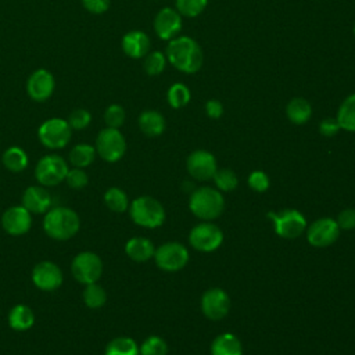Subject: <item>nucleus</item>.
I'll return each instance as SVG.
<instances>
[{"label": "nucleus", "instance_id": "nucleus-1", "mask_svg": "<svg viewBox=\"0 0 355 355\" xmlns=\"http://www.w3.org/2000/svg\"><path fill=\"white\" fill-rule=\"evenodd\" d=\"M168 61L184 73L200 71L204 62V54L198 43L190 36H176L166 46Z\"/></svg>", "mask_w": 355, "mask_h": 355}, {"label": "nucleus", "instance_id": "nucleus-2", "mask_svg": "<svg viewBox=\"0 0 355 355\" xmlns=\"http://www.w3.org/2000/svg\"><path fill=\"white\" fill-rule=\"evenodd\" d=\"M79 215L68 207H51L44 214L43 230L53 240H69L79 232Z\"/></svg>", "mask_w": 355, "mask_h": 355}, {"label": "nucleus", "instance_id": "nucleus-3", "mask_svg": "<svg viewBox=\"0 0 355 355\" xmlns=\"http://www.w3.org/2000/svg\"><path fill=\"white\" fill-rule=\"evenodd\" d=\"M190 211L202 220H212L225 209V198L214 187H198L191 191L189 200Z\"/></svg>", "mask_w": 355, "mask_h": 355}, {"label": "nucleus", "instance_id": "nucleus-4", "mask_svg": "<svg viewBox=\"0 0 355 355\" xmlns=\"http://www.w3.org/2000/svg\"><path fill=\"white\" fill-rule=\"evenodd\" d=\"M129 215L130 219L141 226L154 229L164 223L165 220V209L161 202L150 196H140L135 198L129 204Z\"/></svg>", "mask_w": 355, "mask_h": 355}, {"label": "nucleus", "instance_id": "nucleus-5", "mask_svg": "<svg viewBox=\"0 0 355 355\" xmlns=\"http://www.w3.org/2000/svg\"><path fill=\"white\" fill-rule=\"evenodd\" d=\"M68 171V164L61 155L47 154L36 162L35 178L42 186L51 187L64 182Z\"/></svg>", "mask_w": 355, "mask_h": 355}, {"label": "nucleus", "instance_id": "nucleus-6", "mask_svg": "<svg viewBox=\"0 0 355 355\" xmlns=\"http://www.w3.org/2000/svg\"><path fill=\"white\" fill-rule=\"evenodd\" d=\"M94 148L97 155L105 162H116L125 155L126 140L119 129L104 128L96 137Z\"/></svg>", "mask_w": 355, "mask_h": 355}, {"label": "nucleus", "instance_id": "nucleus-7", "mask_svg": "<svg viewBox=\"0 0 355 355\" xmlns=\"http://www.w3.org/2000/svg\"><path fill=\"white\" fill-rule=\"evenodd\" d=\"M71 273L78 283L83 286L96 283L103 275V261L92 251H82L76 254L71 262Z\"/></svg>", "mask_w": 355, "mask_h": 355}, {"label": "nucleus", "instance_id": "nucleus-8", "mask_svg": "<svg viewBox=\"0 0 355 355\" xmlns=\"http://www.w3.org/2000/svg\"><path fill=\"white\" fill-rule=\"evenodd\" d=\"M72 136V129L68 121L62 118H50L44 121L37 129L39 141L51 150L65 147Z\"/></svg>", "mask_w": 355, "mask_h": 355}, {"label": "nucleus", "instance_id": "nucleus-9", "mask_svg": "<svg viewBox=\"0 0 355 355\" xmlns=\"http://www.w3.org/2000/svg\"><path fill=\"white\" fill-rule=\"evenodd\" d=\"M268 218L273 222L275 232L283 239H297L306 227L305 216L297 209H283L279 212H269Z\"/></svg>", "mask_w": 355, "mask_h": 355}, {"label": "nucleus", "instance_id": "nucleus-10", "mask_svg": "<svg viewBox=\"0 0 355 355\" xmlns=\"http://www.w3.org/2000/svg\"><path fill=\"white\" fill-rule=\"evenodd\" d=\"M154 259L159 269L165 272H178L189 262V251L183 244L169 241L155 248Z\"/></svg>", "mask_w": 355, "mask_h": 355}, {"label": "nucleus", "instance_id": "nucleus-11", "mask_svg": "<svg viewBox=\"0 0 355 355\" xmlns=\"http://www.w3.org/2000/svg\"><path fill=\"white\" fill-rule=\"evenodd\" d=\"M189 241L191 247L200 252H212L222 244L223 233L216 225L204 222L190 230Z\"/></svg>", "mask_w": 355, "mask_h": 355}, {"label": "nucleus", "instance_id": "nucleus-12", "mask_svg": "<svg viewBox=\"0 0 355 355\" xmlns=\"http://www.w3.org/2000/svg\"><path fill=\"white\" fill-rule=\"evenodd\" d=\"M340 230L336 219L320 218L308 226L306 240L313 247H327L338 239Z\"/></svg>", "mask_w": 355, "mask_h": 355}, {"label": "nucleus", "instance_id": "nucleus-13", "mask_svg": "<svg viewBox=\"0 0 355 355\" xmlns=\"http://www.w3.org/2000/svg\"><path fill=\"white\" fill-rule=\"evenodd\" d=\"M64 282L61 268L51 261H40L32 269V283L43 291H54Z\"/></svg>", "mask_w": 355, "mask_h": 355}, {"label": "nucleus", "instance_id": "nucleus-14", "mask_svg": "<svg viewBox=\"0 0 355 355\" xmlns=\"http://www.w3.org/2000/svg\"><path fill=\"white\" fill-rule=\"evenodd\" d=\"M230 309V298L227 293L219 287L207 290L201 297V311L211 320L223 319Z\"/></svg>", "mask_w": 355, "mask_h": 355}, {"label": "nucleus", "instance_id": "nucleus-15", "mask_svg": "<svg viewBox=\"0 0 355 355\" xmlns=\"http://www.w3.org/2000/svg\"><path fill=\"white\" fill-rule=\"evenodd\" d=\"M0 223L7 234L22 236L31 230L32 214L24 205H14L3 212Z\"/></svg>", "mask_w": 355, "mask_h": 355}, {"label": "nucleus", "instance_id": "nucleus-16", "mask_svg": "<svg viewBox=\"0 0 355 355\" xmlns=\"http://www.w3.org/2000/svg\"><path fill=\"white\" fill-rule=\"evenodd\" d=\"M54 87H55V80L53 73L43 68L32 72L26 82L28 96L37 103H43L49 100L53 96Z\"/></svg>", "mask_w": 355, "mask_h": 355}, {"label": "nucleus", "instance_id": "nucleus-17", "mask_svg": "<svg viewBox=\"0 0 355 355\" xmlns=\"http://www.w3.org/2000/svg\"><path fill=\"white\" fill-rule=\"evenodd\" d=\"M186 168L189 173L197 180L212 179L215 172L218 171L214 154L207 150H196L190 153L186 161Z\"/></svg>", "mask_w": 355, "mask_h": 355}, {"label": "nucleus", "instance_id": "nucleus-18", "mask_svg": "<svg viewBox=\"0 0 355 355\" xmlns=\"http://www.w3.org/2000/svg\"><path fill=\"white\" fill-rule=\"evenodd\" d=\"M154 31L162 40H172L182 31V15L171 8H161L154 18Z\"/></svg>", "mask_w": 355, "mask_h": 355}, {"label": "nucleus", "instance_id": "nucleus-19", "mask_svg": "<svg viewBox=\"0 0 355 355\" xmlns=\"http://www.w3.org/2000/svg\"><path fill=\"white\" fill-rule=\"evenodd\" d=\"M22 204L31 214H46L53 204L51 194L44 186H29L22 193Z\"/></svg>", "mask_w": 355, "mask_h": 355}, {"label": "nucleus", "instance_id": "nucleus-20", "mask_svg": "<svg viewBox=\"0 0 355 355\" xmlns=\"http://www.w3.org/2000/svg\"><path fill=\"white\" fill-rule=\"evenodd\" d=\"M122 50L130 58H141L150 51V37L143 31H130L122 37Z\"/></svg>", "mask_w": 355, "mask_h": 355}, {"label": "nucleus", "instance_id": "nucleus-21", "mask_svg": "<svg viewBox=\"0 0 355 355\" xmlns=\"http://www.w3.org/2000/svg\"><path fill=\"white\" fill-rule=\"evenodd\" d=\"M125 252L135 262H147L150 258L154 257L155 248L148 239L136 236L126 241Z\"/></svg>", "mask_w": 355, "mask_h": 355}, {"label": "nucleus", "instance_id": "nucleus-22", "mask_svg": "<svg viewBox=\"0 0 355 355\" xmlns=\"http://www.w3.org/2000/svg\"><path fill=\"white\" fill-rule=\"evenodd\" d=\"M7 320L12 330L26 331L35 324V313L28 305L17 304L10 309Z\"/></svg>", "mask_w": 355, "mask_h": 355}, {"label": "nucleus", "instance_id": "nucleus-23", "mask_svg": "<svg viewBox=\"0 0 355 355\" xmlns=\"http://www.w3.org/2000/svg\"><path fill=\"white\" fill-rule=\"evenodd\" d=\"M139 128L148 137H157L165 130V118L155 110H146L139 116Z\"/></svg>", "mask_w": 355, "mask_h": 355}, {"label": "nucleus", "instance_id": "nucleus-24", "mask_svg": "<svg viewBox=\"0 0 355 355\" xmlns=\"http://www.w3.org/2000/svg\"><path fill=\"white\" fill-rule=\"evenodd\" d=\"M211 355H243V345L234 334L222 333L214 338Z\"/></svg>", "mask_w": 355, "mask_h": 355}, {"label": "nucleus", "instance_id": "nucleus-25", "mask_svg": "<svg viewBox=\"0 0 355 355\" xmlns=\"http://www.w3.org/2000/svg\"><path fill=\"white\" fill-rule=\"evenodd\" d=\"M1 162L7 171L12 173H19L26 169L29 158L24 148L18 146H11L1 154Z\"/></svg>", "mask_w": 355, "mask_h": 355}, {"label": "nucleus", "instance_id": "nucleus-26", "mask_svg": "<svg viewBox=\"0 0 355 355\" xmlns=\"http://www.w3.org/2000/svg\"><path fill=\"white\" fill-rule=\"evenodd\" d=\"M286 115L290 122L295 125H302L309 121L312 115V107L308 100L302 97H294L288 101L286 107Z\"/></svg>", "mask_w": 355, "mask_h": 355}, {"label": "nucleus", "instance_id": "nucleus-27", "mask_svg": "<svg viewBox=\"0 0 355 355\" xmlns=\"http://www.w3.org/2000/svg\"><path fill=\"white\" fill-rule=\"evenodd\" d=\"M337 122L340 129L347 132H355V93L343 100L337 111Z\"/></svg>", "mask_w": 355, "mask_h": 355}, {"label": "nucleus", "instance_id": "nucleus-28", "mask_svg": "<svg viewBox=\"0 0 355 355\" xmlns=\"http://www.w3.org/2000/svg\"><path fill=\"white\" fill-rule=\"evenodd\" d=\"M104 355H139V345L130 337H115L105 345Z\"/></svg>", "mask_w": 355, "mask_h": 355}, {"label": "nucleus", "instance_id": "nucleus-29", "mask_svg": "<svg viewBox=\"0 0 355 355\" xmlns=\"http://www.w3.org/2000/svg\"><path fill=\"white\" fill-rule=\"evenodd\" d=\"M96 155H97V153H96L94 146L80 143V144H76L72 147L68 158H69V162L75 168H86L93 164Z\"/></svg>", "mask_w": 355, "mask_h": 355}, {"label": "nucleus", "instance_id": "nucleus-30", "mask_svg": "<svg viewBox=\"0 0 355 355\" xmlns=\"http://www.w3.org/2000/svg\"><path fill=\"white\" fill-rule=\"evenodd\" d=\"M82 298H83V302H85V305L87 308L98 309V308L105 305V302H107V293L96 282V283H90V284L85 286L83 293H82Z\"/></svg>", "mask_w": 355, "mask_h": 355}, {"label": "nucleus", "instance_id": "nucleus-31", "mask_svg": "<svg viewBox=\"0 0 355 355\" xmlns=\"http://www.w3.org/2000/svg\"><path fill=\"white\" fill-rule=\"evenodd\" d=\"M104 204L114 212H123L129 208V198L119 187H110L104 193Z\"/></svg>", "mask_w": 355, "mask_h": 355}, {"label": "nucleus", "instance_id": "nucleus-32", "mask_svg": "<svg viewBox=\"0 0 355 355\" xmlns=\"http://www.w3.org/2000/svg\"><path fill=\"white\" fill-rule=\"evenodd\" d=\"M190 97H191V93H190L189 87L180 82L173 83L166 93L168 103L172 108H182V107L187 105L190 101Z\"/></svg>", "mask_w": 355, "mask_h": 355}, {"label": "nucleus", "instance_id": "nucleus-33", "mask_svg": "<svg viewBox=\"0 0 355 355\" xmlns=\"http://www.w3.org/2000/svg\"><path fill=\"white\" fill-rule=\"evenodd\" d=\"M168 345L159 336H148L139 347V355H166Z\"/></svg>", "mask_w": 355, "mask_h": 355}, {"label": "nucleus", "instance_id": "nucleus-34", "mask_svg": "<svg viewBox=\"0 0 355 355\" xmlns=\"http://www.w3.org/2000/svg\"><path fill=\"white\" fill-rule=\"evenodd\" d=\"M165 64H166V57L161 51H151L146 54L143 68L147 75L157 76L164 71Z\"/></svg>", "mask_w": 355, "mask_h": 355}, {"label": "nucleus", "instance_id": "nucleus-35", "mask_svg": "<svg viewBox=\"0 0 355 355\" xmlns=\"http://www.w3.org/2000/svg\"><path fill=\"white\" fill-rule=\"evenodd\" d=\"M208 0H176V11L187 18H193L200 15L205 7Z\"/></svg>", "mask_w": 355, "mask_h": 355}, {"label": "nucleus", "instance_id": "nucleus-36", "mask_svg": "<svg viewBox=\"0 0 355 355\" xmlns=\"http://www.w3.org/2000/svg\"><path fill=\"white\" fill-rule=\"evenodd\" d=\"M212 179L216 187L222 191H232L239 184V178L232 169H219L215 172Z\"/></svg>", "mask_w": 355, "mask_h": 355}, {"label": "nucleus", "instance_id": "nucleus-37", "mask_svg": "<svg viewBox=\"0 0 355 355\" xmlns=\"http://www.w3.org/2000/svg\"><path fill=\"white\" fill-rule=\"evenodd\" d=\"M126 118V112L123 110L122 105L119 104H111L105 108L104 112V122L107 125V128H114V129H119Z\"/></svg>", "mask_w": 355, "mask_h": 355}, {"label": "nucleus", "instance_id": "nucleus-38", "mask_svg": "<svg viewBox=\"0 0 355 355\" xmlns=\"http://www.w3.org/2000/svg\"><path fill=\"white\" fill-rule=\"evenodd\" d=\"M90 122H92V115L85 108H76L68 116V123L72 130H83L90 125Z\"/></svg>", "mask_w": 355, "mask_h": 355}, {"label": "nucleus", "instance_id": "nucleus-39", "mask_svg": "<svg viewBox=\"0 0 355 355\" xmlns=\"http://www.w3.org/2000/svg\"><path fill=\"white\" fill-rule=\"evenodd\" d=\"M65 180H67V183L71 189L79 190V189H83V187L87 186L89 176H87V173L85 172L83 168H75L73 166L72 169L68 171Z\"/></svg>", "mask_w": 355, "mask_h": 355}, {"label": "nucleus", "instance_id": "nucleus-40", "mask_svg": "<svg viewBox=\"0 0 355 355\" xmlns=\"http://www.w3.org/2000/svg\"><path fill=\"white\" fill-rule=\"evenodd\" d=\"M248 186L258 193H263L269 187V176L263 171H254L248 176Z\"/></svg>", "mask_w": 355, "mask_h": 355}, {"label": "nucleus", "instance_id": "nucleus-41", "mask_svg": "<svg viewBox=\"0 0 355 355\" xmlns=\"http://www.w3.org/2000/svg\"><path fill=\"white\" fill-rule=\"evenodd\" d=\"M337 225L343 230H354L355 229V208H345L343 209L337 219Z\"/></svg>", "mask_w": 355, "mask_h": 355}, {"label": "nucleus", "instance_id": "nucleus-42", "mask_svg": "<svg viewBox=\"0 0 355 355\" xmlns=\"http://www.w3.org/2000/svg\"><path fill=\"white\" fill-rule=\"evenodd\" d=\"M82 6L92 14H104L111 6V0H82Z\"/></svg>", "mask_w": 355, "mask_h": 355}, {"label": "nucleus", "instance_id": "nucleus-43", "mask_svg": "<svg viewBox=\"0 0 355 355\" xmlns=\"http://www.w3.org/2000/svg\"><path fill=\"white\" fill-rule=\"evenodd\" d=\"M319 130L323 136L326 137H333L337 135V132L340 130V125L337 122V119L334 118H326L320 122L319 125Z\"/></svg>", "mask_w": 355, "mask_h": 355}, {"label": "nucleus", "instance_id": "nucleus-44", "mask_svg": "<svg viewBox=\"0 0 355 355\" xmlns=\"http://www.w3.org/2000/svg\"><path fill=\"white\" fill-rule=\"evenodd\" d=\"M205 112H207V115H208L209 118L218 119V118H220L222 114H223V105H222V103H220L219 100L211 98V100H208V101L205 103Z\"/></svg>", "mask_w": 355, "mask_h": 355}, {"label": "nucleus", "instance_id": "nucleus-45", "mask_svg": "<svg viewBox=\"0 0 355 355\" xmlns=\"http://www.w3.org/2000/svg\"><path fill=\"white\" fill-rule=\"evenodd\" d=\"M354 33H355V25H354Z\"/></svg>", "mask_w": 355, "mask_h": 355}]
</instances>
